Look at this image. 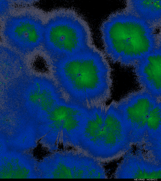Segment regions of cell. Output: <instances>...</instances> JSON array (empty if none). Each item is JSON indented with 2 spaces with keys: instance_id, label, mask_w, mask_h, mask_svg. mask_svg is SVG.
Masks as SVG:
<instances>
[{
  "instance_id": "obj_1",
  "label": "cell",
  "mask_w": 161,
  "mask_h": 181,
  "mask_svg": "<svg viewBox=\"0 0 161 181\" xmlns=\"http://www.w3.org/2000/svg\"><path fill=\"white\" fill-rule=\"evenodd\" d=\"M54 65L70 102L90 107L103 104L109 98L110 68L103 53L94 46Z\"/></svg>"
},
{
  "instance_id": "obj_2",
  "label": "cell",
  "mask_w": 161,
  "mask_h": 181,
  "mask_svg": "<svg viewBox=\"0 0 161 181\" xmlns=\"http://www.w3.org/2000/svg\"><path fill=\"white\" fill-rule=\"evenodd\" d=\"M155 30L125 9L114 13L101 27L106 53L114 62L134 66L156 50Z\"/></svg>"
},
{
  "instance_id": "obj_3",
  "label": "cell",
  "mask_w": 161,
  "mask_h": 181,
  "mask_svg": "<svg viewBox=\"0 0 161 181\" xmlns=\"http://www.w3.org/2000/svg\"><path fill=\"white\" fill-rule=\"evenodd\" d=\"M129 132L114 104L88 118L79 150L102 163L120 158L131 149Z\"/></svg>"
},
{
  "instance_id": "obj_4",
  "label": "cell",
  "mask_w": 161,
  "mask_h": 181,
  "mask_svg": "<svg viewBox=\"0 0 161 181\" xmlns=\"http://www.w3.org/2000/svg\"><path fill=\"white\" fill-rule=\"evenodd\" d=\"M42 46L54 63L94 46L87 23L76 13L68 11L55 15L44 25Z\"/></svg>"
},
{
  "instance_id": "obj_5",
  "label": "cell",
  "mask_w": 161,
  "mask_h": 181,
  "mask_svg": "<svg viewBox=\"0 0 161 181\" xmlns=\"http://www.w3.org/2000/svg\"><path fill=\"white\" fill-rule=\"evenodd\" d=\"M44 25L37 16L31 14L10 15L5 20L3 35L13 50L27 54L42 45Z\"/></svg>"
},
{
  "instance_id": "obj_6",
  "label": "cell",
  "mask_w": 161,
  "mask_h": 181,
  "mask_svg": "<svg viewBox=\"0 0 161 181\" xmlns=\"http://www.w3.org/2000/svg\"><path fill=\"white\" fill-rule=\"evenodd\" d=\"M158 99L142 89L114 104L124 120L132 145H142L149 113Z\"/></svg>"
},
{
  "instance_id": "obj_7",
  "label": "cell",
  "mask_w": 161,
  "mask_h": 181,
  "mask_svg": "<svg viewBox=\"0 0 161 181\" xmlns=\"http://www.w3.org/2000/svg\"><path fill=\"white\" fill-rule=\"evenodd\" d=\"M59 156L54 169L59 178H108L103 163L81 151L75 149L61 151Z\"/></svg>"
},
{
  "instance_id": "obj_8",
  "label": "cell",
  "mask_w": 161,
  "mask_h": 181,
  "mask_svg": "<svg viewBox=\"0 0 161 181\" xmlns=\"http://www.w3.org/2000/svg\"><path fill=\"white\" fill-rule=\"evenodd\" d=\"M141 149H131L122 156L114 173L115 178L161 179V166Z\"/></svg>"
},
{
  "instance_id": "obj_9",
  "label": "cell",
  "mask_w": 161,
  "mask_h": 181,
  "mask_svg": "<svg viewBox=\"0 0 161 181\" xmlns=\"http://www.w3.org/2000/svg\"><path fill=\"white\" fill-rule=\"evenodd\" d=\"M133 67L137 81L142 89L161 99V52L155 50Z\"/></svg>"
},
{
  "instance_id": "obj_10",
  "label": "cell",
  "mask_w": 161,
  "mask_h": 181,
  "mask_svg": "<svg viewBox=\"0 0 161 181\" xmlns=\"http://www.w3.org/2000/svg\"><path fill=\"white\" fill-rule=\"evenodd\" d=\"M125 9L154 29L161 28V0H128Z\"/></svg>"
},
{
  "instance_id": "obj_11",
  "label": "cell",
  "mask_w": 161,
  "mask_h": 181,
  "mask_svg": "<svg viewBox=\"0 0 161 181\" xmlns=\"http://www.w3.org/2000/svg\"><path fill=\"white\" fill-rule=\"evenodd\" d=\"M7 156L4 154L3 155L2 158V166L1 169V174H2L3 176H5L6 178H26V176H30L31 172L33 171L32 169L36 170L37 171V164L29 165L26 156L22 155L20 159V156H14L11 158L8 156L6 152Z\"/></svg>"
},
{
  "instance_id": "obj_12",
  "label": "cell",
  "mask_w": 161,
  "mask_h": 181,
  "mask_svg": "<svg viewBox=\"0 0 161 181\" xmlns=\"http://www.w3.org/2000/svg\"><path fill=\"white\" fill-rule=\"evenodd\" d=\"M161 133V99H159L149 113L144 141L152 139Z\"/></svg>"
},
{
  "instance_id": "obj_13",
  "label": "cell",
  "mask_w": 161,
  "mask_h": 181,
  "mask_svg": "<svg viewBox=\"0 0 161 181\" xmlns=\"http://www.w3.org/2000/svg\"><path fill=\"white\" fill-rule=\"evenodd\" d=\"M140 146L149 158L161 166V133L152 139L145 140Z\"/></svg>"
},
{
  "instance_id": "obj_14",
  "label": "cell",
  "mask_w": 161,
  "mask_h": 181,
  "mask_svg": "<svg viewBox=\"0 0 161 181\" xmlns=\"http://www.w3.org/2000/svg\"><path fill=\"white\" fill-rule=\"evenodd\" d=\"M8 3L6 1H0V14L5 15L7 14L9 8Z\"/></svg>"
},
{
  "instance_id": "obj_15",
  "label": "cell",
  "mask_w": 161,
  "mask_h": 181,
  "mask_svg": "<svg viewBox=\"0 0 161 181\" xmlns=\"http://www.w3.org/2000/svg\"><path fill=\"white\" fill-rule=\"evenodd\" d=\"M155 50L161 52V30L157 34Z\"/></svg>"
}]
</instances>
